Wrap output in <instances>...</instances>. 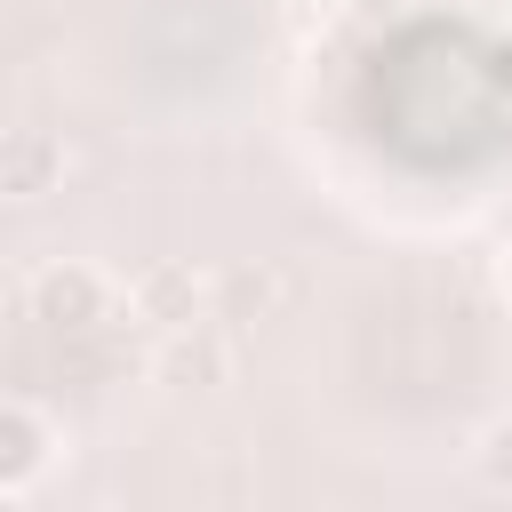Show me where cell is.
Masks as SVG:
<instances>
[{"label": "cell", "mask_w": 512, "mask_h": 512, "mask_svg": "<svg viewBox=\"0 0 512 512\" xmlns=\"http://www.w3.org/2000/svg\"><path fill=\"white\" fill-rule=\"evenodd\" d=\"M472 472H480L496 496H512V408L488 416V424L472 432Z\"/></svg>", "instance_id": "7"}, {"label": "cell", "mask_w": 512, "mask_h": 512, "mask_svg": "<svg viewBox=\"0 0 512 512\" xmlns=\"http://www.w3.org/2000/svg\"><path fill=\"white\" fill-rule=\"evenodd\" d=\"M280 296H288V272H272V264H240V272H216L208 320L248 328V320H272V312H280Z\"/></svg>", "instance_id": "6"}, {"label": "cell", "mask_w": 512, "mask_h": 512, "mask_svg": "<svg viewBox=\"0 0 512 512\" xmlns=\"http://www.w3.org/2000/svg\"><path fill=\"white\" fill-rule=\"evenodd\" d=\"M152 368H160V384H176V392H216V384H232L240 352H232V328H224V320H192V328L160 336Z\"/></svg>", "instance_id": "3"}, {"label": "cell", "mask_w": 512, "mask_h": 512, "mask_svg": "<svg viewBox=\"0 0 512 512\" xmlns=\"http://www.w3.org/2000/svg\"><path fill=\"white\" fill-rule=\"evenodd\" d=\"M72 512H112V504H72Z\"/></svg>", "instance_id": "9"}, {"label": "cell", "mask_w": 512, "mask_h": 512, "mask_svg": "<svg viewBox=\"0 0 512 512\" xmlns=\"http://www.w3.org/2000/svg\"><path fill=\"white\" fill-rule=\"evenodd\" d=\"M72 152L56 128H0V200H48L64 184Z\"/></svg>", "instance_id": "5"}, {"label": "cell", "mask_w": 512, "mask_h": 512, "mask_svg": "<svg viewBox=\"0 0 512 512\" xmlns=\"http://www.w3.org/2000/svg\"><path fill=\"white\" fill-rule=\"evenodd\" d=\"M24 304H32L40 328L88 336V328H104V320L120 312V288H112V272H96L88 256H56V264H40V272L24 280Z\"/></svg>", "instance_id": "1"}, {"label": "cell", "mask_w": 512, "mask_h": 512, "mask_svg": "<svg viewBox=\"0 0 512 512\" xmlns=\"http://www.w3.org/2000/svg\"><path fill=\"white\" fill-rule=\"evenodd\" d=\"M440 512H456V504H440Z\"/></svg>", "instance_id": "10"}, {"label": "cell", "mask_w": 512, "mask_h": 512, "mask_svg": "<svg viewBox=\"0 0 512 512\" xmlns=\"http://www.w3.org/2000/svg\"><path fill=\"white\" fill-rule=\"evenodd\" d=\"M56 424L32 408V400H0V496H24L56 472Z\"/></svg>", "instance_id": "4"}, {"label": "cell", "mask_w": 512, "mask_h": 512, "mask_svg": "<svg viewBox=\"0 0 512 512\" xmlns=\"http://www.w3.org/2000/svg\"><path fill=\"white\" fill-rule=\"evenodd\" d=\"M496 280H504V304H512V248H504V264H496Z\"/></svg>", "instance_id": "8"}, {"label": "cell", "mask_w": 512, "mask_h": 512, "mask_svg": "<svg viewBox=\"0 0 512 512\" xmlns=\"http://www.w3.org/2000/svg\"><path fill=\"white\" fill-rule=\"evenodd\" d=\"M208 296H216V280H208V272H192V264L160 256V264H144V272L128 280L120 312H128V320H144L152 336H176V328L208 320Z\"/></svg>", "instance_id": "2"}]
</instances>
